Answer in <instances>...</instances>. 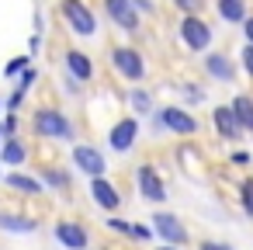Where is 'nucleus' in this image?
<instances>
[{"label": "nucleus", "instance_id": "nucleus-1", "mask_svg": "<svg viewBox=\"0 0 253 250\" xmlns=\"http://www.w3.org/2000/svg\"><path fill=\"white\" fill-rule=\"evenodd\" d=\"M32 132H35L39 139H45V143H52V139L70 143V139L77 136V125H73V118H70L63 108H56V104H39V108L32 111Z\"/></svg>", "mask_w": 253, "mask_h": 250}, {"label": "nucleus", "instance_id": "nucleus-2", "mask_svg": "<svg viewBox=\"0 0 253 250\" xmlns=\"http://www.w3.org/2000/svg\"><path fill=\"white\" fill-rule=\"evenodd\" d=\"M153 122H156V129L173 132V136H198V129H201V122L194 118V111H187V108H180V104H163V108H156V111H153Z\"/></svg>", "mask_w": 253, "mask_h": 250}, {"label": "nucleus", "instance_id": "nucleus-3", "mask_svg": "<svg viewBox=\"0 0 253 250\" xmlns=\"http://www.w3.org/2000/svg\"><path fill=\"white\" fill-rule=\"evenodd\" d=\"M70 160H73V170L84 174V177H90V181L94 177H108V156L94 143H73Z\"/></svg>", "mask_w": 253, "mask_h": 250}, {"label": "nucleus", "instance_id": "nucleus-4", "mask_svg": "<svg viewBox=\"0 0 253 250\" xmlns=\"http://www.w3.org/2000/svg\"><path fill=\"white\" fill-rule=\"evenodd\" d=\"M149 226H153V233H156V240H160V243L187 247V240H191V229H187V226H184V219H180V215H173V212L156 208V212L149 215Z\"/></svg>", "mask_w": 253, "mask_h": 250}, {"label": "nucleus", "instance_id": "nucleus-5", "mask_svg": "<svg viewBox=\"0 0 253 250\" xmlns=\"http://www.w3.org/2000/svg\"><path fill=\"white\" fill-rule=\"evenodd\" d=\"M52 236H56L59 247H66V250H90V229H87L80 219H73V215H59V219L52 222Z\"/></svg>", "mask_w": 253, "mask_h": 250}, {"label": "nucleus", "instance_id": "nucleus-6", "mask_svg": "<svg viewBox=\"0 0 253 250\" xmlns=\"http://www.w3.org/2000/svg\"><path fill=\"white\" fill-rule=\"evenodd\" d=\"M135 188H139V195H142L146 201H153V205H163V201L170 198V188H167L163 174H160L153 163H139V167H135Z\"/></svg>", "mask_w": 253, "mask_h": 250}, {"label": "nucleus", "instance_id": "nucleus-7", "mask_svg": "<svg viewBox=\"0 0 253 250\" xmlns=\"http://www.w3.org/2000/svg\"><path fill=\"white\" fill-rule=\"evenodd\" d=\"M59 11H63V18H66V25H70L73 35H80V39L97 35V18H94V11L84 4V0H63Z\"/></svg>", "mask_w": 253, "mask_h": 250}, {"label": "nucleus", "instance_id": "nucleus-8", "mask_svg": "<svg viewBox=\"0 0 253 250\" xmlns=\"http://www.w3.org/2000/svg\"><path fill=\"white\" fill-rule=\"evenodd\" d=\"M139 136H142L139 115H122V118L108 129V150H115V153H128V150H135Z\"/></svg>", "mask_w": 253, "mask_h": 250}, {"label": "nucleus", "instance_id": "nucleus-9", "mask_svg": "<svg viewBox=\"0 0 253 250\" xmlns=\"http://www.w3.org/2000/svg\"><path fill=\"white\" fill-rule=\"evenodd\" d=\"M111 63H115V70H118L128 84H142V80H146V59H142V52L132 49V46H115V49H111Z\"/></svg>", "mask_w": 253, "mask_h": 250}, {"label": "nucleus", "instance_id": "nucleus-10", "mask_svg": "<svg viewBox=\"0 0 253 250\" xmlns=\"http://www.w3.org/2000/svg\"><path fill=\"white\" fill-rule=\"evenodd\" d=\"M211 39H215V32L208 28V21H201L198 14H184V21H180V42H184V49L208 52Z\"/></svg>", "mask_w": 253, "mask_h": 250}, {"label": "nucleus", "instance_id": "nucleus-11", "mask_svg": "<svg viewBox=\"0 0 253 250\" xmlns=\"http://www.w3.org/2000/svg\"><path fill=\"white\" fill-rule=\"evenodd\" d=\"M87 195H90V201H94L104 215H118V208H122V191H118V184H115L111 177H94V181L87 184Z\"/></svg>", "mask_w": 253, "mask_h": 250}, {"label": "nucleus", "instance_id": "nucleus-12", "mask_svg": "<svg viewBox=\"0 0 253 250\" xmlns=\"http://www.w3.org/2000/svg\"><path fill=\"white\" fill-rule=\"evenodd\" d=\"M104 14L128 35H135L142 28V18H139V7L132 4V0H104Z\"/></svg>", "mask_w": 253, "mask_h": 250}, {"label": "nucleus", "instance_id": "nucleus-13", "mask_svg": "<svg viewBox=\"0 0 253 250\" xmlns=\"http://www.w3.org/2000/svg\"><path fill=\"white\" fill-rule=\"evenodd\" d=\"M211 129H215V136H218L222 143H239V139H243V125H239L232 104L211 108Z\"/></svg>", "mask_w": 253, "mask_h": 250}, {"label": "nucleus", "instance_id": "nucleus-14", "mask_svg": "<svg viewBox=\"0 0 253 250\" xmlns=\"http://www.w3.org/2000/svg\"><path fill=\"white\" fill-rule=\"evenodd\" d=\"M4 184H7L11 191L25 195V198H42V195H45V184H42V177H39V174L11 170V174H4Z\"/></svg>", "mask_w": 253, "mask_h": 250}, {"label": "nucleus", "instance_id": "nucleus-15", "mask_svg": "<svg viewBox=\"0 0 253 250\" xmlns=\"http://www.w3.org/2000/svg\"><path fill=\"white\" fill-rule=\"evenodd\" d=\"M205 73L211 77V80H218V84H236V63H232V56H225V52H208L205 56Z\"/></svg>", "mask_w": 253, "mask_h": 250}, {"label": "nucleus", "instance_id": "nucleus-16", "mask_svg": "<svg viewBox=\"0 0 253 250\" xmlns=\"http://www.w3.org/2000/svg\"><path fill=\"white\" fill-rule=\"evenodd\" d=\"M32 160V146L25 143V136H11L0 143V163L4 167H25Z\"/></svg>", "mask_w": 253, "mask_h": 250}, {"label": "nucleus", "instance_id": "nucleus-17", "mask_svg": "<svg viewBox=\"0 0 253 250\" xmlns=\"http://www.w3.org/2000/svg\"><path fill=\"white\" fill-rule=\"evenodd\" d=\"M63 63H66V73L77 77L80 84H90V80H94V63H90L87 52H80V49H66Z\"/></svg>", "mask_w": 253, "mask_h": 250}, {"label": "nucleus", "instance_id": "nucleus-18", "mask_svg": "<svg viewBox=\"0 0 253 250\" xmlns=\"http://www.w3.org/2000/svg\"><path fill=\"white\" fill-rule=\"evenodd\" d=\"M39 222L35 215H25V212H7L0 208V233H14V236H25V233H35Z\"/></svg>", "mask_w": 253, "mask_h": 250}, {"label": "nucleus", "instance_id": "nucleus-19", "mask_svg": "<svg viewBox=\"0 0 253 250\" xmlns=\"http://www.w3.org/2000/svg\"><path fill=\"white\" fill-rule=\"evenodd\" d=\"M39 177H42V184L45 188H52V191H70V170L66 167H52V163H42L39 170H35Z\"/></svg>", "mask_w": 253, "mask_h": 250}, {"label": "nucleus", "instance_id": "nucleus-20", "mask_svg": "<svg viewBox=\"0 0 253 250\" xmlns=\"http://www.w3.org/2000/svg\"><path fill=\"white\" fill-rule=\"evenodd\" d=\"M246 4L250 0H215V14L229 25H243L250 14H246Z\"/></svg>", "mask_w": 253, "mask_h": 250}, {"label": "nucleus", "instance_id": "nucleus-21", "mask_svg": "<svg viewBox=\"0 0 253 250\" xmlns=\"http://www.w3.org/2000/svg\"><path fill=\"white\" fill-rule=\"evenodd\" d=\"M128 108L142 118V115H153L156 111V101H153V91H146L142 84H132V91H128Z\"/></svg>", "mask_w": 253, "mask_h": 250}, {"label": "nucleus", "instance_id": "nucleus-22", "mask_svg": "<svg viewBox=\"0 0 253 250\" xmlns=\"http://www.w3.org/2000/svg\"><path fill=\"white\" fill-rule=\"evenodd\" d=\"M229 104H232V111H236L243 132H253V98H250V94H236Z\"/></svg>", "mask_w": 253, "mask_h": 250}, {"label": "nucleus", "instance_id": "nucleus-23", "mask_svg": "<svg viewBox=\"0 0 253 250\" xmlns=\"http://www.w3.org/2000/svg\"><path fill=\"white\" fill-rule=\"evenodd\" d=\"M28 66H32V52H25V56H14V59L4 66V77H7V80H18V77H21Z\"/></svg>", "mask_w": 253, "mask_h": 250}, {"label": "nucleus", "instance_id": "nucleus-24", "mask_svg": "<svg viewBox=\"0 0 253 250\" xmlns=\"http://www.w3.org/2000/svg\"><path fill=\"white\" fill-rule=\"evenodd\" d=\"M239 208L253 219V177H243L239 181Z\"/></svg>", "mask_w": 253, "mask_h": 250}, {"label": "nucleus", "instance_id": "nucleus-25", "mask_svg": "<svg viewBox=\"0 0 253 250\" xmlns=\"http://www.w3.org/2000/svg\"><path fill=\"white\" fill-rule=\"evenodd\" d=\"M239 66H243V73L253 80V46H250V42H243V49H239Z\"/></svg>", "mask_w": 253, "mask_h": 250}, {"label": "nucleus", "instance_id": "nucleus-26", "mask_svg": "<svg viewBox=\"0 0 253 250\" xmlns=\"http://www.w3.org/2000/svg\"><path fill=\"white\" fill-rule=\"evenodd\" d=\"M180 98H184L187 104H201V101H205V91L194 87V84H184V87H180Z\"/></svg>", "mask_w": 253, "mask_h": 250}, {"label": "nucleus", "instance_id": "nucleus-27", "mask_svg": "<svg viewBox=\"0 0 253 250\" xmlns=\"http://www.w3.org/2000/svg\"><path fill=\"white\" fill-rule=\"evenodd\" d=\"M229 163L232 167H253V153L250 150H232L229 153Z\"/></svg>", "mask_w": 253, "mask_h": 250}, {"label": "nucleus", "instance_id": "nucleus-28", "mask_svg": "<svg viewBox=\"0 0 253 250\" xmlns=\"http://www.w3.org/2000/svg\"><path fill=\"white\" fill-rule=\"evenodd\" d=\"M35 80H39V70H35V66H28V70L18 77V84H14V87H21V91H32V87H35Z\"/></svg>", "mask_w": 253, "mask_h": 250}, {"label": "nucleus", "instance_id": "nucleus-29", "mask_svg": "<svg viewBox=\"0 0 253 250\" xmlns=\"http://www.w3.org/2000/svg\"><path fill=\"white\" fill-rule=\"evenodd\" d=\"M25 94H28V91H21V87H14V94H11V98L4 101V104H7V111H18V108L25 104Z\"/></svg>", "mask_w": 253, "mask_h": 250}, {"label": "nucleus", "instance_id": "nucleus-30", "mask_svg": "<svg viewBox=\"0 0 253 250\" xmlns=\"http://www.w3.org/2000/svg\"><path fill=\"white\" fill-rule=\"evenodd\" d=\"M173 7H177V11H184V14H198L201 0H173Z\"/></svg>", "mask_w": 253, "mask_h": 250}, {"label": "nucleus", "instance_id": "nucleus-31", "mask_svg": "<svg viewBox=\"0 0 253 250\" xmlns=\"http://www.w3.org/2000/svg\"><path fill=\"white\" fill-rule=\"evenodd\" d=\"M198 250H236L232 243H218V240H201Z\"/></svg>", "mask_w": 253, "mask_h": 250}, {"label": "nucleus", "instance_id": "nucleus-32", "mask_svg": "<svg viewBox=\"0 0 253 250\" xmlns=\"http://www.w3.org/2000/svg\"><path fill=\"white\" fill-rule=\"evenodd\" d=\"M243 39H246V42L253 46V14H250V18L243 21Z\"/></svg>", "mask_w": 253, "mask_h": 250}, {"label": "nucleus", "instance_id": "nucleus-33", "mask_svg": "<svg viewBox=\"0 0 253 250\" xmlns=\"http://www.w3.org/2000/svg\"><path fill=\"white\" fill-rule=\"evenodd\" d=\"M156 250H180V247H170V243H160Z\"/></svg>", "mask_w": 253, "mask_h": 250}, {"label": "nucleus", "instance_id": "nucleus-34", "mask_svg": "<svg viewBox=\"0 0 253 250\" xmlns=\"http://www.w3.org/2000/svg\"><path fill=\"white\" fill-rule=\"evenodd\" d=\"M4 139H7V132H4V125H0V143H4Z\"/></svg>", "mask_w": 253, "mask_h": 250}, {"label": "nucleus", "instance_id": "nucleus-35", "mask_svg": "<svg viewBox=\"0 0 253 250\" xmlns=\"http://www.w3.org/2000/svg\"><path fill=\"white\" fill-rule=\"evenodd\" d=\"M0 115H7V104H4V101H0Z\"/></svg>", "mask_w": 253, "mask_h": 250}, {"label": "nucleus", "instance_id": "nucleus-36", "mask_svg": "<svg viewBox=\"0 0 253 250\" xmlns=\"http://www.w3.org/2000/svg\"><path fill=\"white\" fill-rule=\"evenodd\" d=\"M94 250H115V247H94Z\"/></svg>", "mask_w": 253, "mask_h": 250}]
</instances>
